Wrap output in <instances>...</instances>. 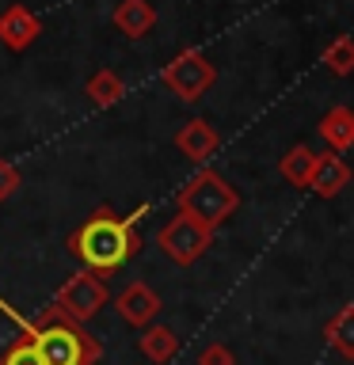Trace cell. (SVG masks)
Instances as JSON below:
<instances>
[{"label":"cell","instance_id":"8","mask_svg":"<svg viewBox=\"0 0 354 365\" xmlns=\"http://www.w3.org/2000/svg\"><path fill=\"white\" fill-rule=\"evenodd\" d=\"M343 187H350L347 160H343L339 153H316V164H313V175H308L305 190L320 194V198H335Z\"/></svg>","mask_w":354,"mask_h":365},{"label":"cell","instance_id":"19","mask_svg":"<svg viewBox=\"0 0 354 365\" xmlns=\"http://www.w3.org/2000/svg\"><path fill=\"white\" fill-rule=\"evenodd\" d=\"M198 365H236V354L225 346V342H210L198 354Z\"/></svg>","mask_w":354,"mask_h":365},{"label":"cell","instance_id":"14","mask_svg":"<svg viewBox=\"0 0 354 365\" xmlns=\"http://www.w3.org/2000/svg\"><path fill=\"white\" fill-rule=\"evenodd\" d=\"M34 34H39V23H34L23 8H11L4 19H0V38H4V46H11V50H23Z\"/></svg>","mask_w":354,"mask_h":365},{"label":"cell","instance_id":"1","mask_svg":"<svg viewBox=\"0 0 354 365\" xmlns=\"http://www.w3.org/2000/svg\"><path fill=\"white\" fill-rule=\"evenodd\" d=\"M133 221L137 217H114L107 205H103V210H96L73 236H69V251L96 274L118 270L141 251V236H137Z\"/></svg>","mask_w":354,"mask_h":365},{"label":"cell","instance_id":"20","mask_svg":"<svg viewBox=\"0 0 354 365\" xmlns=\"http://www.w3.org/2000/svg\"><path fill=\"white\" fill-rule=\"evenodd\" d=\"M19 168L16 164H8V160H0V198H8V194H16L19 190Z\"/></svg>","mask_w":354,"mask_h":365},{"label":"cell","instance_id":"5","mask_svg":"<svg viewBox=\"0 0 354 365\" xmlns=\"http://www.w3.org/2000/svg\"><path fill=\"white\" fill-rule=\"evenodd\" d=\"M107 301H111V289L103 285V278L96 270H80V274H73L65 285H61V293H57V308H61L65 316H73V319H91L99 312V308H107Z\"/></svg>","mask_w":354,"mask_h":365},{"label":"cell","instance_id":"16","mask_svg":"<svg viewBox=\"0 0 354 365\" xmlns=\"http://www.w3.org/2000/svg\"><path fill=\"white\" fill-rule=\"evenodd\" d=\"M88 99L96 103V107H114V103L122 99V80L103 68V73H96L88 80Z\"/></svg>","mask_w":354,"mask_h":365},{"label":"cell","instance_id":"18","mask_svg":"<svg viewBox=\"0 0 354 365\" xmlns=\"http://www.w3.org/2000/svg\"><path fill=\"white\" fill-rule=\"evenodd\" d=\"M324 65H328L335 76H350V73H354V42H350V38L335 42V46L324 53Z\"/></svg>","mask_w":354,"mask_h":365},{"label":"cell","instance_id":"15","mask_svg":"<svg viewBox=\"0 0 354 365\" xmlns=\"http://www.w3.org/2000/svg\"><path fill=\"white\" fill-rule=\"evenodd\" d=\"M114 23H118L130 38H141V34L153 27V11H148L145 0H122L118 11H114Z\"/></svg>","mask_w":354,"mask_h":365},{"label":"cell","instance_id":"13","mask_svg":"<svg viewBox=\"0 0 354 365\" xmlns=\"http://www.w3.org/2000/svg\"><path fill=\"white\" fill-rule=\"evenodd\" d=\"M313 164H316V148L308 145H293L290 153L278 160V171L290 187H308V175H313Z\"/></svg>","mask_w":354,"mask_h":365},{"label":"cell","instance_id":"17","mask_svg":"<svg viewBox=\"0 0 354 365\" xmlns=\"http://www.w3.org/2000/svg\"><path fill=\"white\" fill-rule=\"evenodd\" d=\"M0 365H46L42 361V354H39V346L27 339V335H19L11 346L0 354Z\"/></svg>","mask_w":354,"mask_h":365},{"label":"cell","instance_id":"4","mask_svg":"<svg viewBox=\"0 0 354 365\" xmlns=\"http://www.w3.org/2000/svg\"><path fill=\"white\" fill-rule=\"evenodd\" d=\"M160 251L171 259V262H179V267H191V262H198L206 251H210L213 244V228H206L198 225L194 217L187 213H179V217H171V221L160 228Z\"/></svg>","mask_w":354,"mask_h":365},{"label":"cell","instance_id":"11","mask_svg":"<svg viewBox=\"0 0 354 365\" xmlns=\"http://www.w3.org/2000/svg\"><path fill=\"white\" fill-rule=\"evenodd\" d=\"M137 346H141V354L153 365H168L179 354V335L171 327H164V324H148V327H141Z\"/></svg>","mask_w":354,"mask_h":365},{"label":"cell","instance_id":"9","mask_svg":"<svg viewBox=\"0 0 354 365\" xmlns=\"http://www.w3.org/2000/svg\"><path fill=\"white\" fill-rule=\"evenodd\" d=\"M176 148L187 160H210L213 156V148H217V130L210 122H202V118H191L187 125H179V133H176Z\"/></svg>","mask_w":354,"mask_h":365},{"label":"cell","instance_id":"7","mask_svg":"<svg viewBox=\"0 0 354 365\" xmlns=\"http://www.w3.org/2000/svg\"><path fill=\"white\" fill-rule=\"evenodd\" d=\"M114 308H118V316L130 327H148L160 316V297L148 289L145 282H133V285H126V289L114 297Z\"/></svg>","mask_w":354,"mask_h":365},{"label":"cell","instance_id":"10","mask_svg":"<svg viewBox=\"0 0 354 365\" xmlns=\"http://www.w3.org/2000/svg\"><path fill=\"white\" fill-rule=\"evenodd\" d=\"M316 130L328 141L331 153H347V148H354V110L350 107H331L324 118H320Z\"/></svg>","mask_w":354,"mask_h":365},{"label":"cell","instance_id":"12","mask_svg":"<svg viewBox=\"0 0 354 365\" xmlns=\"http://www.w3.org/2000/svg\"><path fill=\"white\" fill-rule=\"evenodd\" d=\"M324 339L331 342V350L343 354V358L354 361V304L339 308L335 316L324 324Z\"/></svg>","mask_w":354,"mask_h":365},{"label":"cell","instance_id":"3","mask_svg":"<svg viewBox=\"0 0 354 365\" xmlns=\"http://www.w3.org/2000/svg\"><path fill=\"white\" fill-rule=\"evenodd\" d=\"M176 205H179V213L194 217L198 225L217 228V225H225L228 217L236 213L240 194H236V187L225 175H217V171L206 168V171H198V175H194L187 187L176 194Z\"/></svg>","mask_w":354,"mask_h":365},{"label":"cell","instance_id":"6","mask_svg":"<svg viewBox=\"0 0 354 365\" xmlns=\"http://www.w3.org/2000/svg\"><path fill=\"white\" fill-rule=\"evenodd\" d=\"M164 84L176 91L179 99H202V91L213 84V65L202 53H179L176 61L164 68Z\"/></svg>","mask_w":354,"mask_h":365},{"label":"cell","instance_id":"2","mask_svg":"<svg viewBox=\"0 0 354 365\" xmlns=\"http://www.w3.org/2000/svg\"><path fill=\"white\" fill-rule=\"evenodd\" d=\"M23 335H27L34 346H39L46 365H96L99 361V339H91L80 319L65 316L61 308H46L42 319L34 324H23Z\"/></svg>","mask_w":354,"mask_h":365}]
</instances>
